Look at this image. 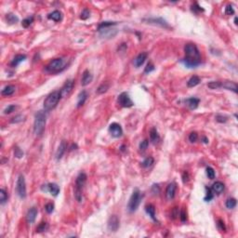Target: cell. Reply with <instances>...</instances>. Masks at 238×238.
Returning a JSON list of instances; mask_svg holds the SVG:
<instances>
[{"label":"cell","instance_id":"6da1fadb","mask_svg":"<svg viewBox=\"0 0 238 238\" xmlns=\"http://www.w3.org/2000/svg\"><path fill=\"white\" fill-rule=\"evenodd\" d=\"M185 58L182 59L184 65L188 68L197 67L201 64V54L196 44L188 43L184 47Z\"/></svg>","mask_w":238,"mask_h":238},{"label":"cell","instance_id":"7a4b0ae2","mask_svg":"<svg viewBox=\"0 0 238 238\" xmlns=\"http://www.w3.org/2000/svg\"><path fill=\"white\" fill-rule=\"evenodd\" d=\"M47 115L44 111H38L35 114L34 122V133L35 136H41L45 130Z\"/></svg>","mask_w":238,"mask_h":238},{"label":"cell","instance_id":"3957f363","mask_svg":"<svg viewBox=\"0 0 238 238\" xmlns=\"http://www.w3.org/2000/svg\"><path fill=\"white\" fill-rule=\"evenodd\" d=\"M61 99H62V97H61L60 90L53 91V92L50 93V94H48V97L44 100V109H45V111L48 112V111L53 110L54 108L57 106V104L59 103Z\"/></svg>","mask_w":238,"mask_h":238},{"label":"cell","instance_id":"277c9868","mask_svg":"<svg viewBox=\"0 0 238 238\" xmlns=\"http://www.w3.org/2000/svg\"><path fill=\"white\" fill-rule=\"evenodd\" d=\"M142 196L139 189H135L131 194L130 198H129L128 204H127V209L129 212H135L138 207H140L141 201Z\"/></svg>","mask_w":238,"mask_h":238},{"label":"cell","instance_id":"5b68a950","mask_svg":"<svg viewBox=\"0 0 238 238\" xmlns=\"http://www.w3.org/2000/svg\"><path fill=\"white\" fill-rule=\"evenodd\" d=\"M62 69H64V61L62 58H57V59L52 60L45 68L47 72L51 74L59 73Z\"/></svg>","mask_w":238,"mask_h":238},{"label":"cell","instance_id":"8992f818","mask_svg":"<svg viewBox=\"0 0 238 238\" xmlns=\"http://www.w3.org/2000/svg\"><path fill=\"white\" fill-rule=\"evenodd\" d=\"M16 192H17V194L20 196V198H21V199H24L27 196L26 183H25V179H24L23 175H20L18 179H17Z\"/></svg>","mask_w":238,"mask_h":238},{"label":"cell","instance_id":"52a82bcc","mask_svg":"<svg viewBox=\"0 0 238 238\" xmlns=\"http://www.w3.org/2000/svg\"><path fill=\"white\" fill-rule=\"evenodd\" d=\"M117 103L120 106L124 107V108H130L133 106V102L132 100L129 97V95L127 94V92H123L118 96L117 99Z\"/></svg>","mask_w":238,"mask_h":238},{"label":"cell","instance_id":"ba28073f","mask_svg":"<svg viewBox=\"0 0 238 238\" xmlns=\"http://www.w3.org/2000/svg\"><path fill=\"white\" fill-rule=\"evenodd\" d=\"M74 86H75V81L74 80H71V79H70V80H67L65 83H64V85L62 86V89L60 90L61 97L62 98L68 97L71 94L72 90H73Z\"/></svg>","mask_w":238,"mask_h":238},{"label":"cell","instance_id":"9c48e42d","mask_svg":"<svg viewBox=\"0 0 238 238\" xmlns=\"http://www.w3.org/2000/svg\"><path fill=\"white\" fill-rule=\"evenodd\" d=\"M143 21H146V23L159 25L164 28H170L167 21H165L163 18H149V19H143Z\"/></svg>","mask_w":238,"mask_h":238},{"label":"cell","instance_id":"30bf717a","mask_svg":"<svg viewBox=\"0 0 238 238\" xmlns=\"http://www.w3.org/2000/svg\"><path fill=\"white\" fill-rule=\"evenodd\" d=\"M109 132L114 138H119L123 135V129L118 123H112L109 127Z\"/></svg>","mask_w":238,"mask_h":238},{"label":"cell","instance_id":"8fae6325","mask_svg":"<svg viewBox=\"0 0 238 238\" xmlns=\"http://www.w3.org/2000/svg\"><path fill=\"white\" fill-rule=\"evenodd\" d=\"M108 230L110 232H116L119 228V219L116 215H113L109 218L108 220V224H107Z\"/></svg>","mask_w":238,"mask_h":238},{"label":"cell","instance_id":"7c38bea8","mask_svg":"<svg viewBox=\"0 0 238 238\" xmlns=\"http://www.w3.org/2000/svg\"><path fill=\"white\" fill-rule=\"evenodd\" d=\"M176 190H177V184L175 182H171L167 186V189H166V197H167L168 200L170 201L175 197Z\"/></svg>","mask_w":238,"mask_h":238},{"label":"cell","instance_id":"4fadbf2b","mask_svg":"<svg viewBox=\"0 0 238 238\" xmlns=\"http://www.w3.org/2000/svg\"><path fill=\"white\" fill-rule=\"evenodd\" d=\"M86 179H88V177H86V175L84 172L79 173V175L77 176L76 181H75V190H81L82 191L84 186L86 185Z\"/></svg>","mask_w":238,"mask_h":238},{"label":"cell","instance_id":"5bb4252c","mask_svg":"<svg viewBox=\"0 0 238 238\" xmlns=\"http://www.w3.org/2000/svg\"><path fill=\"white\" fill-rule=\"evenodd\" d=\"M147 57H148V54L147 52H141L140 53L138 56H137L134 61H133V64L136 68H139L141 67L142 64L145 62V61L147 60Z\"/></svg>","mask_w":238,"mask_h":238},{"label":"cell","instance_id":"9a60e30c","mask_svg":"<svg viewBox=\"0 0 238 238\" xmlns=\"http://www.w3.org/2000/svg\"><path fill=\"white\" fill-rule=\"evenodd\" d=\"M44 186H45V188L44 187H42V190L49 192L53 196H57L60 193V187L58 186L56 183H48V184L44 185Z\"/></svg>","mask_w":238,"mask_h":238},{"label":"cell","instance_id":"2e32d148","mask_svg":"<svg viewBox=\"0 0 238 238\" xmlns=\"http://www.w3.org/2000/svg\"><path fill=\"white\" fill-rule=\"evenodd\" d=\"M37 207H31L30 209L28 210L27 215H26V220L29 224H32L34 222L35 219H37Z\"/></svg>","mask_w":238,"mask_h":238},{"label":"cell","instance_id":"e0dca14e","mask_svg":"<svg viewBox=\"0 0 238 238\" xmlns=\"http://www.w3.org/2000/svg\"><path fill=\"white\" fill-rule=\"evenodd\" d=\"M66 149H67V143L65 141H62V142L60 143L59 147L57 149V152H56V159L57 160H60L61 158L63 156V155L65 154L66 152Z\"/></svg>","mask_w":238,"mask_h":238},{"label":"cell","instance_id":"ac0fdd59","mask_svg":"<svg viewBox=\"0 0 238 238\" xmlns=\"http://www.w3.org/2000/svg\"><path fill=\"white\" fill-rule=\"evenodd\" d=\"M93 80V75H91V73L89 70H85L84 73L82 75V79H81V85L83 86H88L89 84H90Z\"/></svg>","mask_w":238,"mask_h":238},{"label":"cell","instance_id":"d6986e66","mask_svg":"<svg viewBox=\"0 0 238 238\" xmlns=\"http://www.w3.org/2000/svg\"><path fill=\"white\" fill-rule=\"evenodd\" d=\"M224 188H225V186L221 182H216L211 186L212 192L214 193H217V194H220L223 191H224Z\"/></svg>","mask_w":238,"mask_h":238},{"label":"cell","instance_id":"ffe728a7","mask_svg":"<svg viewBox=\"0 0 238 238\" xmlns=\"http://www.w3.org/2000/svg\"><path fill=\"white\" fill-rule=\"evenodd\" d=\"M221 88L228 89V90H233L234 92H237V84L233 81H224L221 82Z\"/></svg>","mask_w":238,"mask_h":238},{"label":"cell","instance_id":"44dd1931","mask_svg":"<svg viewBox=\"0 0 238 238\" xmlns=\"http://www.w3.org/2000/svg\"><path fill=\"white\" fill-rule=\"evenodd\" d=\"M16 90V88L15 86L13 85H9V86H6L5 88L2 89L1 91V95L4 96V97H9V96H11L14 92Z\"/></svg>","mask_w":238,"mask_h":238},{"label":"cell","instance_id":"7402d4cb","mask_svg":"<svg viewBox=\"0 0 238 238\" xmlns=\"http://www.w3.org/2000/svg\"><path fill=\"white\" fill-rule=\"evenodd\" d=\"M185 103L186 104L188 105V107L190 108L191 110H194V109H196V108L198 107V104L200 103V100L197 99V98H190V99H187L185 100Z\"/></svg>","mask_w":238,"mask_h":238},{"label":"cell","instance_id":"603a6c76","mask_svg":"<svg viewBox=\"0 0 238 238\" xmlns=\"http://www.w3.org/2000/svg\"><path fill=\"white\" fill-rule=\"evenodd\" d=\"M86 99H88V93L86 90H82L77 97V107H81L85 104Z\"/></svg>","mask_w":238,"mask_h":238},{"label":"cell","instance_id":"cb8c5ba5","mask_svg":"<svg viewBox=\"0 0 238 238\" xmlns=\"http://www.w3.org/2000/svg\"><path fill=\"white\" fill-rule=\"evenodd\" d=\"M25 59H26V55L25 54H18V55H16L15 57H14V59L10 62V65L12 67H17L19 64L21 62H23Z\"/></svg>","mask_w":238,"mask_h":238},{"label":"cell","instance_id":"d4e9b609","mask_svg":"<svg viewBox=\"0 0 238 238\" xmlns=\"http://www.w3.org/2000/svg\"><path fill=\"white\" fill-rule=\"evenodd\" d=\"M150 140L155 144L160 141V136H159V134H158V131H157V129L155 127L151 128V130H150Z\"/></svg>","mask_w":238,"mask_h":238},{"label":"cell","instance_id":"484cf974","mask_svg":"<svg viewBox=\"0 0 238 238\" xmlns=\"http://www.w3.org/2000/svg\"><path fill=\"white\" fill-rule=\"evenodd\" d=\"M48 18L49 20L54 21H62V12L59 11V10H54V11H52L51 13H49V14H48Z\"/></svg>","mask_w":238,"mask_h":238},{"label":"cell","instance_id":"4316f807","mask_svg":"<svg viewBox=\"0 0 238 238\" xmlns=\"http://www.w3.org/2000/svg\"><path fill=\"white\" fill-rule=\"evenodd\" d=\"M145 210H146L147 214H148V215L150 216V217L152 218L155 221L157 220L156 218H155V207L154 205H152V204L147 205L146 207H145Z\"/></svg>","mask_w":238,"mask_h":238},{"label":"cell","instance_id":"83f0119b","mask_svg":"<svg viewBox=\"0 0 238 238\" xmlns=\"http://www.w3.org/2000/svg\"><path fill=\"white\" fill-rule=\"evenodd\" d=\"M200 81H201L200 78L197 75H193L189 79L188 82H187V86H188L189 88H193V86H197L200 83Z\"/></svg>","mask_w":238,"mask_h":238},{"label":"cell","instance_id":"f1b7e54d","mask_svg":"<svg viewBox=\"0 0 238 238\" xmlns=\"http://www.w3.org/2000/svg\"><path fill=\"white\" fill-rule=\"evenodd\" d=\"M110 88V85L108 82H103V84H100L99 86V88L97 89V93L98 94H103V93H105L108 89H109Z\"/></svg>","mask_w":238,"mask_h":238},{"label":"cell","instance_id":"f546056e","mask_svg":"<svg viewBox=\"0 0 238 238\" xmlns=\"http://www.w3.org/2000/svg\"><path fill=\"white\" fill-rule=\"evenodd\" d=\"M115 24H116V23H115V21H103L102 23L99 24V26H98V31H102V30H103V29L112 27V26H114Z\"/></svg>","mask_w":238,"mask_h":238},{"label":"cell","instance_id":"4dcf8cb0","mask_svg":"<svg viewBox=\"0 0 238 238\" xmlns=\"http://www.w3.org/2000/svg\"><path fill=\"white\" fill-rule=\"evenodd\" d=\"M6 20H7V21H8V23H9L10 24H14V23H16L17 21H19L18 17L15 16V15H14V14H12V13L7 14Z\"/></svg>","mask_w":238,"mask_h":238},{"label":"cell","instance_id":"1f68e13d","mask_svg":"<svg viewBox=\"0 0 238 238\" xmlns=\"http://www.w3.org/2000/svg\"><path fill=\"white\" fill-rule=\"evenodd\" d=\"M155 160H154V158L152 156H149L147 158H145V159L143 160V162L141 163V166L143 168H150L151 166H153Z\"/></svg>","mask_w":238,"mask_h":238},{"label":"cell","instance_id":"d6a6232c","mask_svg":"<svg viewBox=\"0 0 238 238\" xmlns=\"http://www.w3.org/2000/svg\"><path fill=\"white\" fill-rule=\"evenodd\" d=\"M8 198H9V194L7 193L4 189H1L0 190V203L2 205L5 204L7 201H8Z\"/></svg>","mask_w":238,"mask_h":238},{"label":"cell","instance_id":"836d02e7","mask_svg":"<svg viewBox=\"0 0 238 238\" xmlns=\"http://www.w3.org/2000/svg\"><path fill=\"white\" fill-rule=\"evenodd\" d=\"M225 206L228 209H233L236 207V199L235 198H229L226 203H225Z\"/></svg>","mask_w":238,"mask_h":238},{"label":"cell","instance_id":"e575fe53","mask_svg":"<svg viewBox=\"0 0 238 238\" xmlns=\"http://www.w3.org/2000/svg\"><path fill=\"white\" fill-rule=\"evenodd\" d=\"M207 86L211 89H217L221 88V82L220 81H211L207 84Z\"/></svg>","mask_w":238,"mask_h":238},{"label":"cell","instance_id":"d590c367","mask_svg":"<svg viewBox=\"0 0 238 238\" xmlns=\"http://www.w3.org/2000/svg\"><path fill=\"white\" fill-rule=\"evenodd\" d=\"M206 190H207V194H206V196L204 198V200L206 202H209L210 200L213 199V192L211 190V188H208V187H206Z\"/></svg>","mask_w":238,"mask_h":238},{"label":"cell","instance_id":"8d00e7d4","mask_svg":"<svg viewBox=\"0 0 238 238\" xmlns=\"http://www.w3.org/2000/svg\"><path fill=\"white\" fill-rule=\"evenodd\" d=\"M206 171H207V176L208 179H215L216 173H215V170H214L213 168H211V167H207V169H206Z\"/></svg>","mask_w":238,"mask_h":238},{"label":"cell","instance_id":"74e56055","mask_svg":"<svg viewBox=\"0 0 238 238\" xmlns=\"http://www.w3.org/2000/svg\"><path fill=\"white\" fill-rule=\"evenodd\" d=\"M48 228V224L47 222H41L40 224L37 227V233H43L47 231Z\"/></svg>","mask_w":238,"mask_h":238},{"label":"cell","instance_id":"f35d334b","mask_svg":"<svg viewBox=\"0 0 238 238\" xmlns=\"http://www.w3.org/2000/svg\"><path fill=\"white\" fill-rule=\"evenodd\" d=\"M33 21H34V17H33V16L28 17V18L24 19V20L23 21V23H21V25H23L24 28H27V27H29V26H30V25L32 24Z\"/></svg>","mask_w":238,"mask_h":238},{"label":"cell","instance_id":"ab89813d","mask_svg":"<svg viewBox=\"0 0 238 238\" xmlns=\"http://www.w3.org/2000/svg\"><path fill=\"white\" fill-rule=\"evenodd\" d=\"M24 118H25V116L24 115H23V114H18V115H16V116H14L11 120H10V122L11 123H21V122H23V120H24Z\"/></svg>","mask_w":238,"mask_h":238},{"label":"cell","instance_id":"60d3db41","mask_svg":"<svg viewBox=\"0 0 238 238\" xmlns=\"http://www.w3.org/2000/svg\"><path fill=\"white\" fill-rule=\"evenodd\" d=\"M75 199H76L77 202H79V203H81V202L83 201V199H84L82 191H81V190H75Z\"/></svg>","mask_w":238,"mask_h":238},{"label":"cell","instance_id":"b9f144b4","mask_svg":"<svg viewBox=\"0 0 238 238\" xmlns=\"http://www.w3.org/2000/svg\"><path fill=\"white\" fill-rule=\"evenodd\" d=\"M148 145H149V141L148 140H144L142 141L141 143H140V151H141V152H144L147 148H148Z\"/></svg>","mask_w":238,"mask_h":238},{"label":"cell","instance_id":"7bdbcfd3","mask_svg":"<svg viewBox=\"0 0 238 238\" xmlns=\"http://www.w3.org/2000/svg\"><path fill=\"white\" fill-rule=\"evenodd\" d=\"M14 155L17 158H21L23 156V152L18 146H15V148H14Z\"/></svg>","mask_w":238,"mask_h":238},{"label":"cell","instance_id":"ee69618b","mask_svg":"<svg viewBox=\"0 0 238 238\" xmlns=\"http://www.w3.org/2000/svg\"><path fill=\"white\" fill-rule=\"evenodd\" d=\"M89 16H90V11H89L88 9H84V10H82V12H81V16H80V18H81L82 20H86V19H89Z\"/></svg>","mask_w":238,"mask_h":238},{"label":"cell","instance_id":"f6af8a7d","mask_svg":"<svg viewBox=\"0 0 238 238\" xmlns=\"http://www.w3.org/2000/svg\"><path fill=\"white\" fill-rule=\"evenodd\" d=\"M198 140V134L196 132H192L190 133L189 135V141L192 142V143H194V142H196Z\"/></svg>","mask_w":238,"mask_h":238},{"label":"cell","instance_id":"bcb514c9","mask_svg":"<svg viewBox=\"0 0 238 238\" xmlns=\"http://www.w3.org/2000/svg\"><path fill=\"white\" fill-rule=\"evenodd\" d=\"M234 13V7L233 5H227L226 8H225V14L228 16H231L233 15Z\"/></svg>","mask_w":238,"mask_h":238},{"label":"cell","instance_id":"7dc6e473","mask_svg":"<svg viewBox=\"0 0 238 238\" xmlns=\"http://www.w3.org/2000/svg\"><path fill=\"white\" fill-rule=\"evenodd\" d=\"M45 210L47 211V213L51 214L54 211V204H52V203H48L45 206Z\"/></svg>","mask_w":238,"mask_h":238},{"label":"cell","instance_id":"c3c4849f","mask_svg":"<svg viewBox=\"0 0 238 238\" xmlns=\"http://www.w3.org/2000/svg\"><path fill=\"white\" fill-rule=\"evenodd\" d=\"M17 108V106L16 105H10V106H8L6 108V109L4 110V114H11L12 112H14V110H15Z\"/></svg>","mask_w":238,"mask_h":238},{"label":"cell","instance_id":"681fc988","mask_svg":"<svg viewBox=\"0 0 238 238\" xmlns=\"http://www.w3.org/2000/svg\"><path fill=\"white\" fill-rule=\"evenodd\" d=\"M154 70H155V66L153 65V63L149 62V63L147 64V66L145 67V69H144V73H145V74H148V73H151V72L154 71Z\"/></svg>","mask_w":238,"mask_h":238},{"label":"cell","instance_id":"f907efd6","mask_svg":"<svg viewBox=\"0 0 238 238\" xmlns=\"http://www.w3.org/2000/svg\"><path fill=\"white\" fill-rule=\"evenodd\" d=\"M227 117L224 116V115H221V114H218L217 116H216V120H217L218 122H220V123H225V122L227 121Z\"/></svg>","mask_w":238,"mask_h":238},{"label":"cell","instance_id":"816d5d0a","mask_svg":"<svg viewBox=\"0 0 238 238\" xmlns=\"http://www.w3.org/2000/svg\"><path fill=\"white\" fill-rule=\"evenodd\" d=\"M218 227L220 231L222 232H225L226 231V227H225V224H224V221L221 220H218Z\"/></svg>","mask_w":238,"mask_h":238},{"label":"cell","instance_id":"f5cc1de1","mask_svg":"<svg viewBox=\"0 0 238 238\" xmlns=\"http://www.w3.org/2000/svg\"><path fill=\"white\" fill-rule=\"evenodd\" d=\"M192 10H193V11H194L196 13H197V12H201V11H204V10L202 9L200 6H198V4H197V3H196V4H194V5L193 6Z\"/></svg>","mask_w":238,"mask_h":238},{"label":"cell","instance_id":"db71d44e","mask_svg":"<svg viewBox=\"0 0 238 238\" xmlns=\"http://www.w3.org/2000/svg\"><path fill=\"white\" fill-rule=\"evenodd\" d=\"M179 218H181V220L182 222H185L187 220V213H186L185 209H182L181 211V214H179Z\"/></svg>","mask_w":238,"mask_h":238},{"label":"cell","instance_id":"11a10c76","mask_svg":"<svg viewBox=\"0 0 238 238\" xmlns=\"http://www.w3.org/2000/svg\"><path fill=\"white\" fill-rule=\"evenodd\" d=\"M152 192L155 193V194H158L160 192V188H159V185L158 184H154L153 187H152Z\"/></svg>","mask_w":238,"mask_h":238},{"label":"cell","instance_id":"9f6ffc18","mask_svg":"<svg viewBox=\"0 0 238 238\" xmlns=\"http://www.w3.org/2000/svg\"><path fill=\"white\" fill-rule=\"evenodd\" d=\"M188 179H189V174H188V172L185 171L182 174V181H183V182H188Z\"/></svg>","mask_w":238,"mask_h":238},{"label":"cell","instance_id":"6f0895ef","mask_svg":"<svg viewBox=\"0 0 238 238\" xmlns=\"http://www.w3.org/2000/svg\"><path fill=\"white\" fill-rule=\"evenodd\" d=\"M172 215H173V218H176V217H177V216H179V212H178V209H177V207H175V208H174V209H173Z\"/></svg>","mask_w":238,"mask_h":238},{"label":"cell","instance_id":"680465c9","mask_svg":"<svg viewBox=\"0 0 238 238\" xmlns=\"http://www.w3.org/2000/svg\"><path fill=\"white\" fill-rule=\"evenodd\" d=\"M203 142L206 143V144L208 143V139L207 138V137H203Z\"/></svg>","mask_w":238,"mask_h":238},{"label":"cell","instance_id":"91938a15","mask_svg":"<svg viewBox=\"0 0 238 238\" xmlns=\"http://www.w3.org/2000/svg\"><path fill=\"white\" fill-rule=\"evenodd\" d=\"M234 23H235V24H237V17H235V18H234Z\"/></svg>","mask_w":238,"mask_h":238}]
</instances>
